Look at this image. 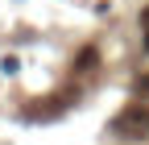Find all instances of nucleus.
<instances>
[{
    "instance_id": "obj_1",
    "label": "nucleus",
    "mask_w": 149,
    "mask_h": 145,
    "mask_svg": "<svg viewBox=\"0 0 149 145\" xmlns=\"http://www.w3.org/2000/svg\"><path fill=\"white\" fill-rule=\"evenodd\" d=\"M120 129H124V133H133V137H141V133L149 129V120H145V112H128V116L120 120Z\"/></svg>"
},
{
    "instance_id": "obj_2",
    "label": "nucleus",
    "mask_w": 149,
    "mask_h": 145,
    "mask_svg": "<svg viewBox=\"0 0 149 145\" xmlns=\"http://www.w3.org/2000/svg\"><path fill=\"white\" fill-rule=\"evenodd\" d=\"M145 17H149V13H145Z\"/></svg>"
}]
</instances>
